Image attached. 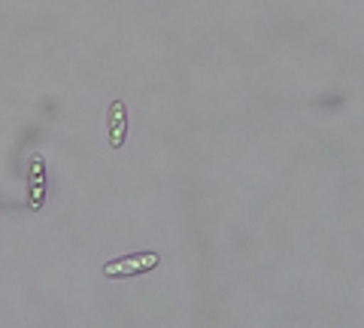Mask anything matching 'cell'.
Instances as JSON below:
<instances>
[{"mask_svg":"<svg viewBox=\"0 0 364 328\" xmlns=\"http://www.w3.org/2000/svg\"><path fill=\"white\" fill-rule=\"evenodd\" d=\"M158 265V255L155 253H140L134 258H119V262H107L104 265V274L107 277H134V274H146Z\"/></svg>","mask_w":364,"mask_h":328,"instance_id":"cell-1","label":"cell"},{"mask_svg":"<svg viewBox=\"0 0 364 328\" xmlns=\"http://www.w3.org/2000/svg\"><path fill=\"white\" fill-rule=\"evenodd\" d=\"M109 122H112L109 143L119 149V146L124 143V104H122V100H112V107H109Z\"/></svg>","mask_w":364,"mask_h":328,"instance_id":"cell-2","label":"cell"},{"mask_svg":"<svg viewBox=\"0 0 364 328\" xmlns=\"http://www.w3.org/2000/svg\"><path fill=\"white\" fill-rule=\"evenodd\" d=\"M31 183H33V191H31V207H40V203H43V158H40V155L33 158Z\"/></svg>","mask_w":364,"mask_h":328,"instance_id":"cell-3","label":"cell"}]
</instances>
